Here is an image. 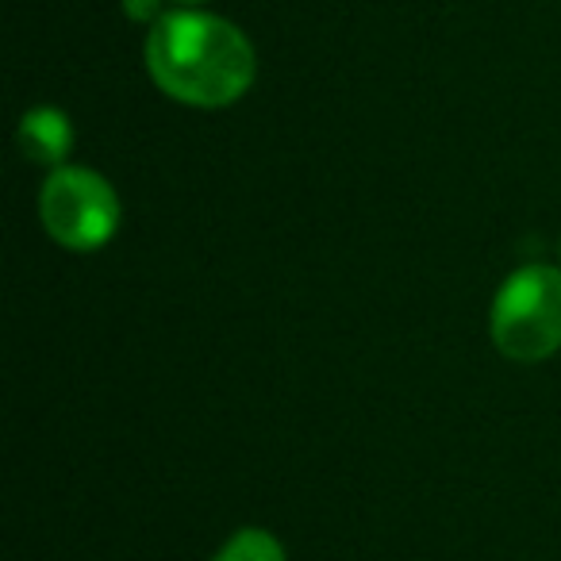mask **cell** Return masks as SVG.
Wrapping results in <instances>:
<instances>
[{
	"label": "cell",
	"mask_w": 561,
	"mask_h": 561,
	"mask_svg": "<svg viewBox=\"0 0 561 561\" xmlns=\"http://www.w3.org/2000/svg\"><path fill=\"white\" fill-rule=\"evenodd\" d=\"M20 150H24L27 162L62 170L66 158H70V150H73L70 116L58 112V108H50V104L32 108L24 119H20Z\"/></svg>",
	"instance_id": "cell-4"
},
{
	"label": "cell",
	"mask_w": 561,
	"mask_h": 561,
	"mask_svg": "<svg viewBox=\"0 0 561 561\" xmlns=\"http://www.w3.org/2000/svg\"><path fill=\"white\" fill-rule=\"evenodd\" d=\"M124 12H127V20H135V24H158V20L165 16L162 0H124Z\"/></svg>",
	"instance_id": "cell-6"
},
{
	"label": "cell",
	"mask_w": 561,
	"mask_h": 561,
	"mask_svg": "<svg viewBox=\"0 0 561 561\" xmlns=\"http://www.w3.org/2000/svg\"><path fill=\"white\" fill-rule=\"evenodd\" d=\"M211 561H285V546L262 527H242L224 542Z\"/></svg>",
	"instance_id": "cell-5"
},
{
	"label": "cell",
	"mask_w": 561,
	"mask_h": 561,
	"mask_svg": "<svg viewBox=\"0 0 561 561\" xmlns=\"http://www.w3.org/2000/svg\"><path fill=\"white\" fill-rule=\"evenodd\" d=\"M492 343L515 362H542L561 351V270L523 265L492 300Z\"/></svg>",
	"instance_id": "cell-2"
},
{
	"label": "cell",
	"mask_w": 561,
	"mask_h": 561,
	"mask_svg": "<svg viewBox=\"0 0 561 561\" xmlns=\"http://www.w3.org/2000/svg\"><path fill=\"white\" fill-rule=\"evenodd\" d=\"M185 4H196V0H185Z\"/></svg>",
	"instance_id": "cell-7"
},
{
	"label": "cell",
	"mask_w": 561,
	"mask_h": 561,
	"mask_svg": "<svg viewBox=\"0 0 561 561\" xmlns=\"http://www.w3.org/2000/svg\"><path fill=\"white\" fill-rule=\"evenodd\" d=\"M147 73L165 96L188 108H227L254 85L257 58L250 39L224 16L178 9L150 24Z\"/></svg>",
	"instance_id": "cell-1"
},
{
	"label": "cell",
	"mask_w": 561,
	"mask_h": 561,
	"mask_svg": "<svg viewBox=\"0 0 561 561\" xmlns=\"http://www.w3.org/2000/svg\"><path fill=\"white\" fill-rule=\"evenodd\" d=\"M39 216L58 247L85 254L119 231V196L101 173L85 165H62L43 185Z\"/></svg>",
	"instance_id": "cell-3"
}]
</instances>
